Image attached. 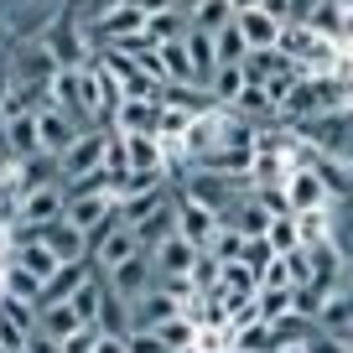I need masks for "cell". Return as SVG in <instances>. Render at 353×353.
Here are the masks:
<instances>
[{
	"label": "cell",
	"instance_id": "cell-1",
	"mask_svg": "<svg viewBox=\"0 0 353 353\" xmlns=\"http://www.w3.org/2000/svg\"><path fill=\"white\" fill-rule=\"evenodd\" d=\"M343 99H348V88L338 83V73H301L296 88L281 99V114L286 120H312V114L343 110Z\"/></svg>",
	"mask_w": 353,
	"mask_h": 353
},
{
	"label": "cell",
	"instance_id": "cell-2",
	"mask_svg": "<svg viewBox=\"0 0 353 353\" xmlns=\"http://www.w3.org/2000/svg\"><path fill=\"white\" fill-rule=\"evenodd\" d=\"M88 244H94V260H99V270H104V276H110V270H120L125 260H135V254H145L141 234H135L130 223L120 219V213H114V219L104 223V229L94 234V239H88Z\"/></svg>",
	"mask_w": 353,
	"mask_h": 353
},
{
	"label": "cell",
	"instance_id": "cell-3",
	"mask_svg": "<svg viewBox=\"0 0 353 353\" xmlns=\"http://www.w3.org/2000/svg\"><path fill=\"white\" fill-rule=\"evenodd\" d=\"M104 156H110V125H88V130L78 135V141L68 145L63 156H57V166H63V182H78V176L99 172Z\"/></svg>",
	"mask_w": 353,
	"mask_h": 353
},
{
	"label": "cell",
	"instance_id": "cell-4",
	"mask_svg": "<svg viewBox=\"0 0 353 353\" xmlns=\"http://www.w3.org/2000/svg\"><path fill=\"white\" fill-rule=\"evenodd\" d=\"M57 52L47 47V37H37V42H21L16 47V57H11V78L16 83H26V88H37V94H47V83L57 78Z\"/></svg>",
	"mask_w": 353,
	"mask_h": 353
},
{
	"label": "cell",
	"instance_id": "cell-5",
	"mask_svg": "<svg viewBox=\"0 0 353 353\" xmlns=\"http://www.w3.org/2000/svg\"><path fill=\"white\" fill-rule=\"evenodd\" d=\"M68 213V182H47V188H32L21 192V213H16V223L21 229H47V223H57ZM11 223V229H16Z\"/></svg>",
	"mask_w": 353,
	"mask_h": 353
},
{
	"label": "cell",
	"instance_id": "cell-6",
	"mask_svg": "<svg viewBox=\"0 0 353 353\" xmlns=\"http://www.w3.org/2000/svg\"><path fill=\"white\" fill-rule=\"evenodd\" d=\"M37 135H42V151L47 156H63L68 145L83 135V125H78L68 110H57L52 99H42V104H37Z\"/></svg>",
	"mask_w": 353,
	"mask_h": 353
},
{
	"label": "cell",
	"instance_id": "cell-7",
	"mask_svg": "<svg viewBox=\"0 0 353 353\" xmlns=\"http://www.w3.org/2000/svg\"><path fill=\"white\" fill-rule=\"evenodd\" d=\"M223 223H219V213L208 208V203H198V198H188V192H176V234L188 244H198V250H208L213 244V234H219Z\"/></svg>",
	"mask_w": 353,
	"mask_h": 353
},
{
	"label": "cell",
	"instance_id": "cell-8",
	"mask_svg": "<svg viewBox=\"0 0 353 353\" xmlns=\"http://www.w3.org/2000/svg\"><path fill=\"white\" fill-rule=\"evenodd\" d=\"M286 188V208L291 213H312V208H327V188H322V176H317V166H291V176L281 182Z\"/></svg>",
	"mask_w": 353,
	"mask_h": 353
},
{
	"label": "cell",
	"instance_id": "cell-9",
	"mask_svg": "<svg viewBox=\"0 0 353 353\" xmlns=\"http://www.w3.org/2000/svg\"><path fill=\"white\" fill-rule=\"evenodd\" d=\"M145 21H151V16H145L135 0H125L120 11H110V16H99V21H94V42H99V47H114V42H125V37L145 32Z\"/></svg>",
	"mask_w": 353,
	"mask_h": 353
},
{
	"label": "cell",
	"instance_id": "cell-10",
	"mask_svg": "<svg viewBox=\"0 0 353 353\" xmlns=\"http://www.w3.org/2000/svg\"><path fill=\"white\" fill-rule=\"evenodd\" d=\"M104 281H110V286L120 291L125 301H141L145 291L156 286V260H151V254H135V260H125L120 270H110Z\"/></svg>",
	"mask_w": 353,
	"mask_h": 353
},
{
	"label": "cell",
	"instance_id": "cell-11",
	"mask_svg": "<svg viewBox=\"0 0 353 353\" xmlns=\"http://www.w3.org/2000/svg\"><path fill=\"white\" fill-rule=\"evenodd\" d=\"M110 125L120 135H156V125H161V99H120V110H114Z\"/></svg>",
	"mask_w": 353,
	"mask_h": 353
},
{
	"label": "cell",
	"instance_id": "cell-12",
	"mask_svg": "<svg viewBox=\"0 0 353 353\" xmlns=\"http://www.w3.org/2000/svg\"><path fill=\"white\" fill-rule=\"evenodd\" d=\"M234 26L244 32L250 52H265V47H281V37H286V26H281L270 11H260V6H254V11H239V16H234Z\"/></svg>",
	"mask_w": 353,
	"mask_h": 353
},
{
	"label": "cell",
	"instance_id": "cell-13",
	"mask_svg": "<svg viewBox=\"0 0 353 353\" xmlns=\"http://www.w3.org/2000/svg\"><path fill=\"white\" fill-rule=\"evenodd\" d=\"M198 244H188L182 234H172V239H161L151 250V260H156V276H192V265H198Z\"/></svg>",
	"mask_w": 353,
	"mask_h": 353
},
{
	"label": "cell",
	"instance_id": "cell-14",
	"mask_svg": "<svg viewBox=\"0 0 353 353\" xmlns=\"http://www.w3.org/2000/svg\"><path fill=\"white\" fill-rule=\"evenodd\" d=\"M78 327H88V322L73 312V301H42V307H37V332H47V338L68 343Z\"/></svg>",
	"mask_w": 353,
	"mask_h": 353
},
{
	"label": "cell",
	"instance_id": "cell-15",
	"mask_svg": "<svg viewBox=\"0 0 353 353\" xmlns=\"http://www.w3.org/2000/svg\"><path fill=\"white\" fill-rule=\"evenodd\" d=\"M0 141H6L11 161L42 151V135H37V110H32V114H16V120H0Z\"/></svg>",
	"mask_w": 353,
	"mask_h": 353
},
{
	"label": "cell",
	"instance_id": "cell-16",
	"mask_svg": "<svg viewBox=\"0 0 353 353\" xmlns=\"http://www.w3.org/2000/svg\"><path fill=\"white\" fill-rule=\"evenodd\" d=\"M130 172H166V141L161 135H120Z\"/></svg>",
	"mask_w": 353,
	"mask_h": 353
},
{
	"label": "cell",
	"instance_id": "cell-17",
	"mask_svg": "<svg viewBox=\"0 0 353 353\" xmlns=\"http://www.w3.org/2000/svg\"><path fill=\"white\" fill-rule=\"evenodd\" d=\"M130 229L141 234L145 254H151V250H156V244H161V239H172V234H176V192H172V198L161 203V208H151V213H145L141 223H130Z\"/></svg>",
	"mask_w": 353,
	"mask_h": 353
},
{
	"label": "cell",
	"instance_id": "cell-18",
	"mask_svg": "<svg viewBox=\"0 0 353 353\" xmlns=\"http://www.w3.org/2000/svg\"><path fill=\"white\" fill-rule=\"evenodd\" d=\"M0 296H16V301H37L42 307V281L26 270V265H16L11 254L0 260Z\"/></svg>",
	"mask_w": 353,
	"mask_h": 353
},
{
	"label": "cell",
	"instance_id": "cell-19",
	"mask_svg": "<svg viewBox=\"0 0 353 353\" xmlns=\"http://www.w3.org/2000/svg\"><path fill=\"white\" fill-rule=\"evenodd\" d=\"M229 348L234 353H276V327L265 317L239 322V327H229Z\"/></svg>",
	"mask_w": 353,
	"mask_h": 353
},
{
	"label": "cell",
	"instance_id": "cell-20",
	"mask_svg": "<svg viewBox=\"0 0 353 353\" xmlns=\"http://www.w3.org/2000/svg\"><path fill=\"white\" fill-rule=\"evenodd\" d=\"M47 244L57 250V260H83V250H88V234L83 229H73L68 219H57V223H47V229H37Z\"/></svg>",
	"mask_w": 353,
	"mask_h": 353
},
{
	"label": "cell",
	"instance_id": "cell-21",
	"mask_svg": "<svg viewBox=\"0 0 353 353\" xmlns=\"http://www.w3.org/2000/svg\"><path fill=\"white\" fill-rule=\"evenodd\" d=\"M182 47H188L192 68H198V83L208 88V78L219 73V47H213V37H208V32H198V26H188V37H182Z\"/></svg>",
	"mask_w": 353,
	"mask_h": 353
},
{
	"label": "cell",
	"instance_id": "cell-22",
	"mask_svg": "<svg viewBox=\"0 0 353 353\" xmlns=\"http://www.w3.org/2000/svg\"><path fill=\"white\" fill-rule=\"evenodd\" d=\"M244 83H250L244 63H219V73L208 78V94H213V104H223V110H229V104L244 94Z\"/></svg>",
	"mask_w": 353,
	"mask_h": 353
},
{
	"label": "cell",
	"instance_id": "cell-23",
	"mask_svg": "<svg viewBox=\"0 0 353 353\" xmlns=\"http://www.w3.org/2000/svg\"><path fill=\"white\" fill-rule=\"evenodd\" d=\"M229 110L244 114V120H265V114H281V104H276V94H270L265 83H254V78H250V83H244V94L229 104Z\"/></svg>",
	"mask_w": 353,
	"mask_h": 353
},
{
	"label": "cell",
	"instance_id": "cell-24",
	"mask_svg": "<svg viewBox=\"0 0 353 353\" xmlns=\"http://www.w3.org/2000/svg\"><path fill=\"white\" fill-rule=\"evenodd\" d=\"M104 296H110V281H104V276H88V281H83V286H78V291H73L68 301H73V312H78L83 322H94V327H99Z\"/></svg>",
	"mask_w": 353,
	"mask_h": 353
},
{
	"label": "cell",
	"instance_id": "cell-25",
	"mask_svg": "<svg viewBox=\"0 0 353 353\" xmlns=\"http://www.w3.org/2000/svg\"><path fill=\"white\" fill-rule=\"evenodd\" d=\"M234 16H239V11H234V0H203L198 11L188 16V26H198V32L219 37L223 26H234Z\"/></svg>",
	"mask_w": 353,
	"mask_h": 353
},
{
	"label": "cell",
	"instance_id": "cell-26",
	"mask_svg": "<svg viewBox=\"0 0 353 353\" xmlns=\"http://www.w3.org/2000/svg\"><path fill=\"white\" fill-rule=\"evenodd\" d=\"M265 239H270V250H276V254H291V250H301L296 213H276V219H270V229H265Z\"/></svg>",
	"mask_w": 353,
	"mask_h": 353
},
{
	"label": "cell",
	"instance_id": "cell-27",
	"mask_svg": "<svg viewBox=\"0 0 353 353\" xmlns=\"http://www.w3.org/2000/svg\"><path fill=\"white\" fill-rule=\"evenodd\" d=\"M317 327H322V332H332V338H343V332L353 327V307H348V296H338V291H332V296L322 301Z\"/></svg>",
	"mask_w": 353,
	"mask_h": 353
},
{
	"label": "cell",
	"instance_id": "cell-28",
	"mask_svg": "<svg viewBox=\"0 0 353 353\" xmlns=\"http://www.w3.org/2000/svg\"><path fill=\"white\" fill-rule=\"evenodd\" d=\"M145 37H151L156 47H161V42H182V37H188V16H182V11L151 16V21H145Z\"/></svg>",
	"mask_w": 353,
	"mask_h": 353
},
{
	"label": "cell",
	"instance_id": "cell-29",
	"mask_svg": "<svg viewBox=\"0 0 353 353\" xmlns=\"http://www.w3.org/2000/svg\"><path fill=\"white\" fill-rule=\"evenodd\" d=\"M291 296H296L291 286H260V291H254V307H260L265 322H281L291 312Z\"/></svg>",
	"mask_w": 353,
	"mask_h": 353
},
{
	"label": "cell",
	"instance_id": "cell-30",
	"mask_svg": "<svg viewBox=\"0 0 353 353\" xmlns=\"http://www.w3.org/2000/svg\"><path fill=\"white\" fill-rule=\"evenodd\" d=\"M312 166H317L322 188H327V198H353V176L343 172L338 161H317V156H312Z\"/></svg>",
	"mask_w": 353,
	"mask_h": 353
},
{
	"label": "cell",
	"instance_id": "cell-31",
	"mask_svg": "<svg viewBox=\"0 0 353 353\" xmlns=\"http://www.w3.org/2000/svg\"><path fill=\"white\" fill-rule=\"evenodd\" d=\"M213 47H219V63H244V57H250V42H244L239 26H223V32L213 37Z\"/></svg>",
	"mask_w": 353,
	"mask_h": 353
},
{
	"label": "cell",
	"instance_id": "cell-32",
	"mask_svg": "<svg viewBox=\"0 0 353 353\" xmlns=\"http://www.w3.org/2000/svg\"><path fill=\"white\" fill-rule=\"evenodd\" d=\"M192 281H198V291H219L223 286V260L213 250H203L198 265H192Z\"/></svg>",
	"mask_w": 353,
	"mask_h": 353
},
{
	"label": "cell",
	"instance_id": "cell-33",
	"mask_svg": "<svg viewBox=\"0 0 353 353\" xmlns=\"http://www.w3.org/2000/svg\"><path fill=\"white\" fill-rule=\"evenodd\" d=\"M296 229H301V244H327V208L296 213Z\"/></svg>",
	"mask_w": 353,
	"mask_h": 353
},
{
	"label": "cell",
	"instance_id": "cell-34",
	"mask_svg": "<svg viewBox=\"0 0 353 353\" xmlns=\"http://www.w3.org/2000/svg\"><path fill=\"white\" fill-rule=\"evenodd\" d=\"M244 244H250V239H244L239 229H229V223H223V229L213 234V244H208V250L219 254V260H244Z\"/></svg>",
	"mask_w": 353,
	"mask_h": 353
},
{
	"label": "cell",
	"instance_id": "cell-35",
	"mask_svg": "<svg viewBox=\"0 0 353 353\" xmlns=\"http://www.w3.org/2000/svg\"><path fill=\"white\" fill-rule=\"evenodd\" d=\"M125 348H130V353H172L156 327H130V332H125Z\"/></svg>",
	"mask_w": 353,
	"mask_h": 353
},
{
	"label": "cell",
	"instance_id": "cell-36",
	"mask_svg": "<svg viewBox=\"0 0 353 353\" xmlns=\"http://www.w3.org/2000/svg\"><path fill=\"white\" fill-rule=\"evenodd\" d=\"M286 260V276H291V286H312V250L301 244V250H291V254H281Z\"/></svg>",
	"mask_w": 353,
	"mask_h": 353
},
{
	"label": "cell",
	"instance_id": "cell-37",
	"mask_svg": "<svg viewBox=\"0 0 353 353\" xmlns=\"http://www.w3.org/2000/svg\"><path fill=\"white\" fill-rule=\"evenodd\" d=\"M276 260V250H270V239H250L244 244V265H250L254 276H265V265Z\"/></svg>",
	"mask_w": 353,
	"mask_h": 353
},
{
	"label": "cell",
	"instance_id": "cell-38",
	"mask_svg": "<svg viewBox=\"0 0 353 353\" xmlns=\"http://www.w3.org/2000/svg\"><path fill=\"white\" fill-rule=\"evenodd\" d=\"M99 338H104V327H94V322H88V327H78L73 338L63 343V353H94V348H99Z\"/></svg>",
	"mask_w": 353,
	"mask_h": 353
},
{
	"label": "cell",
	"instance_id": "cell-39",
	"mask_svg": "<svg viewBox=\"0 0 353 353\" xmlns=\"http://www.w3.org/2000/svg\"><path fill=\"white\" fill-rule=\"evenodd\" d=\"M307 348H312V353H348V348H343V338H332V332H322V338H307Z\"/></svg>",
	"mask_w": 353,
	"mask_h": 353
},
{
	"label": "cell",
	"instance_id": "cell-40",
	"mask_svg": "<svg viewBox=\"0 0 353 353\" xmlns=\"http://www.w3.org/2000/svg\"><path fill=\"white\" fill-rule=\"evenodd\" d=\"M26 353H63V343H57V338H47V332H32Z\"/></svg>",
	"mask_w": 353,
	"mask_h": 353
},
{
	"label": "cell",
	"instance_id": "cell-41",
	"mask_svg": "<svg viewBox=\"0 0 353 353\" xmlns=\"http://www.w3.org/2000/svg\"><path fill=\"white\" fill-rule=\"evenodd\" d=\"M94 353H130V348H125V338H114V332H104V338H99V348H94Z\"/></svg>",
	"mask_w": 353,
	"mask_h": 353
},
{
	"label": "cell",
	"instance_id": "cell-42",
	"mask_svg": "<svg viewBox=\"0 0 353 353\" xmlns=\"http://www.w3.org/2000/svg\"><path fill=\"white\" fill-rule=\"evenodd\" d=\"M135 6H141V11H145V16H161V11H176L172 0H135Z\"/></svg>",
	"mask_w": 353,
	"mask_h": 353
},
{
	"label": "cell",
	"instance_id": "cell-43",
	"mask_svg": "<svg viewBox=\"0 0 353 353\" xmlns=\"http://www.w3.org/2000/svg\"><path fill=\"white\" fill-rule=\"evenodd\" d=\"M172 6H176V11H182V16H192V11H198V6H203V0H172Z\"/></svg>",
	"mask_w": 353,
	"mask_h": 353
},
{
	"label": "cell",
	"instance_id": "cell-44",
	"mask_svg": "<svg viewBox=\"0 0 353 353\" xmlns=\"http://www.w3.org/2000/svg\"><path fill=\"white\" fill-rule=\"evenodd\" d=\"M276 353H312V348H307V343H281Z\"/></svg>",
	"mask_w": 353,
	"mask_h": 353
},
{
	"label": "cell",
	"instance_id": "cell-45",
	"mask_svg": "<svg viewBox=\"0 0 353 353\" xmlns=\"http://www.w3.org/2000/svg\"><path fill=\"white\" fill-rule=\"evenodd\" d=\"M343 343H353V327H348V332H343Z\"/></svg>",
	"mask_w": 353,
	"mask_h": 353
},
{
	"label": "cell",
	"instance_id": "cell-46",
	"mask_svg": "<svg viewBox=\"0 0 353 353\" xmlns=\"http://www.w3.org/2000/svg\"><path fill=\"white\" fill-rule=\"evenodd\" d=\"M343 348H348V353H353V343H343Z\"/></svg>",
	"mask_w": 353,
	"mask_h": 353
},
{
	"label": "cell",
	"instance_id": "cell-47",
	"mask_svg": "<svg viewBox=\"0 0 353 353\" xmlns=\"http://www.w3.org/2000/svg\"><path fill=\"white\" fill-rule=\"evenodd\" d=\"M348 47H353V37H348ZM348 57H353V52H348Z\"/></svg>",
	"mask_w": 353,
	"mask_h": 353
}]
</instances>
